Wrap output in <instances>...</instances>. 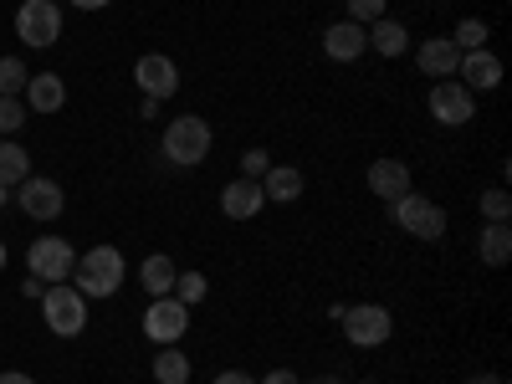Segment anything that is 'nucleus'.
<instances>
[{"label":"nucleus","mask_w":512,"mask_h":384,"mask_svg":"<svg viewBox=\"0 0 512 384\" xmlns=\"http://www.w3.org/2000/svg\"><path fill=\"white\" fill-rule=\"evenodd\" d=\"M0 272H6V241H0Z\"/></svg>","instance_id":"39"},{"label":"nucleus","mask_w":512,"mask_h":384,"mask_svg":"<svg viewBox=\"0 0 512 384\" xmlns=\"http://www.w3.org/2000/svg\"><path fill=\"white\" fill-rule=\"evenodd\" d=\"M487 21L482 16H466V21H456V31H451V41H456V52H482L487 47Z\"/></svg>","instance_id":"24"},{"label":"nucleus","mask_w":512,"mask_h":384,"mask_svg":"<svg viewBox=\"0 0 512 384\" xmlns=\"http://www.w3.org/2000/svg\"><path fill=\"white\" fill-rule=\"evenodd\" d=\"M338 328H344V338H349L354 349H379V344H390L395 318H390V308H384V303H354V308H344Z\"/></svg>","instance_id":"5"},{"label":"nucleus","mask_w":512,"mask_h":384,"mask_svg":"<svg viewBox=\"0 0 512 384\" xmlns=\"http://www.w3.org/2000/svg\"><path fill=\"white\" fill-rule=\"evenodd\" d=\"M369 52V41H364V26L359 21H333L328 31H323V57L328 62H359Z\"/></svg>","instance_id":"13"},{"label":"nucleus","mask_w":512,"mask_h":384,"mask_svg":"<svg viewBox=\"0 0 512 384\" xmlns=\"http://www.w3.org/2000/svg\"><path fill=\"white\" fill-rule=\"evenodd\" d=\"M190 354H180L175 344H164L159 354H154V384H190Z\"/></svg>","instance_id":"22"},{"label":"nucleus","mask_w":512,"mask_h":384,"mask_svg":"<svg viewBox=\"0 0 512 384\" xmlns=\"http://www.w3.org/2000/svg\"><path fill=\"white\" fill-rule=\"evenodd\" d=\"M205 292H210L205 272H175V292H169V297H180L185 308H195V303H205Z\"/></svg>","instance_id":"26"},{"label":"nucleus","mask_w":512,"mask_h":384,"mask_svg":"<svg viewBox=\"0 0 512 384\" xmlns=\"http://www.w3.org/2000/svg\"><path fill=\"white\" fill-rule=\"evenodd\" d=\"M466 384H507V379H502V374H472Z\"/></svg>","instance_id":"36"},{"label":"nucleus","mask_w":512,"mask_h":384,"mask_svg":"<svg viewBox=\"0 0 512 384\" xmlns=\"http://www.w3.org/2000/svg\"><path fill=\"white\" fill-rule=\"evenodd\" d=\"M21 98H26L31 113H57V108L67 103V82H62L57 72H36V77L26 82V93H21Z\"/></svg>","instance_id":"18"},{"label":"nucleus","mask_w":512,"mask_h":384,"mask_svg":"<svg viewBox=\"0 0 512 384\" xmlns=\"http://www.w3.org/2000/svg\"><path fill=\"white\" fill-rule=\"evenodd\" d=\"M11 205V185H0V210H6Z\"/></svg>","instance_id":"38"},{"label":"nucleus","mask_w":512,"mask_h":384,"mask_svg":"<svg viewBox=\"0 0 512 384\" xmlns=\"http://www.w3.org/2000/svg\"><path fill=\"white\" fill-rule=\"evenodd\" d=\"M41 318H47V328L57 338H77L82 328H88V297H82L72 282H52L47 297H41Z\"/></svg>","instance_id":"4"},{"label":"nucleus","mask_w":512,"mask_h":384,"mask_svg":"<svg viewBox=\"0 0 512 384\" xmlns=\"http://www.w3.org/2000/svg\"><path fill=\"white\" fill-rule=\"evenodd\" d=\"M359 384H379V379H359Z\"/></svg>","instance_id":"40"},{"label":"nucleus","mask_w":512,"mask_h":384,"mask_svg":"<svg viewBox=\"0 0 512 384\" xmlns=\"http://www.w3.org/2000/svg\"><path fill=\"white\" fill-rule=\"evenodd\" d=\"M103 6H113V0H72V11H103Z\"/></svg>","instance_id":"35"},{"label":"nucleus","mask_w":512,"mask_h":384,"mask_svg":"<svg viewBox=\"0 0 512 384\" xmlns=\"http://www.w3.org/2000/svg\"><path fill=\"white\" fill-rule=\"evenodd\" d=\"M134 82L144 88V98L164 103V98H175V93H180V67L169 62L164 52H144V57L134 62Z\"/></svg>","instance_id":"11"},{"label":"nucleus","mask_w":512,"mask_h":384,"mask_svg":"<svg viewBox=\"0 0 512 384\" xmlns=\"http://www.w3.org/2000/svg\"><path fill=\"white\" fill-rule=\"evenodd\" d=\"M72 267H77V256H72V246L62 241V236H41V241H31V251H26V272L31 277H41V282H72Z\"/></svg>","instance_id":"7"},{"label":"nucleus","mask_w":512,"mask_h":384,"mask_svg":"<svg viewBox=\"0 0 512 384\" xmlns=\"http://www.w3.org/2000/svg\"><path fill=\"white\" fill-rule=\"evenodd\" d=\"M216 384H256L246 369H226V374H216Z\"/></svg>","instance_id":"33"},{"label":"nucleus","mask_w":512,"mask_h":384,"mask_svg":"<svg viewBox=\"0 0 512 384\" xmlns=\"http://www.w3.org/2000/svg\"><path fill=\"white\" fill-rule=\"evenodd\" d=\"M369 190L390 205V200H400V195H410V164L405 159H374L369 164Z\"/></svg>","instance_id":"15"},{"label":"nucleus","mask_w":512,"mask_h":384,"mask_svg":"<svg viewBox=\"0 0 512 384\" xmlns=\"http://www.w3.org/2000/svg\"><path fill=\"white\" fill-rule=\"evenodd\" d=\"M256 384H303V379H297L292 369H272V374H262V379H256Z\"/></svg>","instance_id":"32"},{"label":"nucleus","mask_w":512,"mask_h":384,"mask_svg":"<svg viewBox=\"0 0 512 384\" xmlns=\"http://www.w3.org/2000/svg\"><path fill=\"white\" fill-rule=\"evenodd\" d=\"M11 200L26 210L31 221H57V216H62V205H67L62 185H57V180H47V175H26V180L11 190Z\"/></svg>","instance_id":"8"},{"label":"nucleus","mask_w":512,"mask_h":384,"mask_svg":"<svg viewBox=\"0 0 512 384\" xmlns=\"http://www.w3.org/2000/svg\"><path fill=\"white\" fill-rule=\"evenodd\" d=\"M262 205H267V195H262V180H246V175H236V180L221 190V210H226L231 221H251Z\"/></svg>","instance_id":"16"},{"label":"nucleus","mask_w":512,"mask_h":384,"mask_svg":"<svg viewBox=\"0 0 512 384\" xmlns=\"http://www.w3.org/2000/svg\"><path fill=\"white\" fill-rule=\"evenodd\" d=\"M456 82H461V88L466 93H492L497 88V82H502V57L497 52H461V62H456Z\"/></svg>","instance_id":"12"},{"label":"nucleus","mask_w":512,"mask_h":384,"mask_svg":"<svg viewBox=\"0 0 512 384\" xmlns=\"http://www.w3.org/2000/svg\"><path fill=\"white\" fill-rule=\"evenodd\" d=\"M128 267H123V256L118 246H93V251H82L77 256V267H72V287L82 297H113L123 287Z\"/></svg>","instance_id":"2"},{"label":"nucleus","mask_w":512,"mask_h":384,"mask_svg":"<svg viewBox=\"0 0 512 384\" xmlns=\"http://www.w3.org/2000/svg\"><path fill=\"white\" fill-rule=\"evenodd\" d=\"M175 262H169V256L164 251H154V256H144V267H139V282H144V292L149 297H169V292H175Z\"/></svg>","instance_id":"21"},{"label":"nucleus","mask_w":512,"mask_h":384,"mask_svg":"<svg viewBox=\"0 0 512 384\" xmlns=\"http://www.w3.org/2000/svg\"><path fill=\"white\" fill-rule=\"evenodd\" d=\"M16 36L26 41V47H52V41L62 36V6L57 0H26V6L16 11Z\"/></svg>","instance_id":"6"},{"label":"nucleus","mask_w":512,"mask_h":384,"mask_svg":"<svg viewBox=\"0 0 512 384\" xmlns=\"http://www.w3.org/2000/svg\"><path fill=\"white\" fill-rule=\"evenodd\" d=\"M210 144H216L210 123H205L200 113H180V118H169L164 139H159V154H164L169 164L190 169V164H205V159H210Z\"/></svg>","instance_id":"1"},{"label":"nucleus","mask_w":512,"mask_h":384,"mask_svg":"<svg viewBox=\"0 0 512 384\" xmlns=\"http://www.w3.org/2000/svg\"><path fill=\"white\" fill-rule=\"evenodd\" d=\"M26 82H31V72L21 57H0V98H21Z\"/></svg>","instance_id":"25"},{"label":"nucleus","mask_w":512,"mask_h":384,"mask_svg":"<svg viewBox=\"0 0 512 384\" xmlns=\"http://www.w3.org/2000/svg\"><path fill=\"white\" fill-rule=\"evenodd\" d=\"M21 297H36V303H41V297H47V282L26 272V282H21Z\"/></svg>","instance_id":"31"},{"label":"nucleus","mask_w":512,"mask_h":384,"mask_svg":"<svg viewBox=\"0 0 512 384\" xmlns=\"http://www.w3.org/2000/svg\"><path fill=\"white\" fill-rule=\"evenodd\" d=\"M477 256H482V267H507V256H512V231H507V221H487V226H482Z\"/></svg>","instance_id":"20"},{"label":"nucleus","mask_w":512,"mask_h":384,"mask_svg":"<svg viewBox=\"0 0 512 384\" xmlns=\"http://www.w3.org/2000/svg\"><path fill=\"white\" fill-rule=\"evenodd\" d=\"M0 384H36L31 374H21V369H6V374H0Z\"/></svg>","instance_id":"34"},{"label":"nucleus","mask_w":512,"mask_h":384,"mask_svg":"<svg viewBox=\"0 0 512 384\" xmlns=\"http://www.w3.org/2000/svg\"><path fill=\"white\" fill-rule=\"evenodd\" d=\"M267 169H272L267 149H246V154H241V175H246V180H262Z\"/></svg>","instance_id":"30"},{"label":"nucleus","mask_w":512,"mask_h":384,"mask_svg":"<svg viewBox=\"0 0 512 384\" xmlns=\"http://www.w3.org/2000/svg\"><path fill=\"white\" fill-rule=\"evenodd\" d=\"M303 190H308V180H303V169H292V164H272L262 175V195L277 200V205H292Z\"/></svg>","instance_id":"19"},{"label":"nucleus","mask_w":512,"mask_h":384,"mask_svg":"<svg viewBox=\"0 0 512 384\" xmlns=\"http://www.w3.org/2000/svg\"><path fill=\"white\" fill-rule=\"evenodd\" d=\"M344 6H349V21L369 26V21H379L384 11H390V0H344Z\"/></svg>","instance_id":"28"},{"label":"nucleus","mask_w":512,"mask_h":384,"mask_svg":"<svg viewBox=\"0 0 512 384\" xmlns=\"http://www.w3.org/2000/svg\"><path fill=\"white\" fill-rule=\"evenodd\" d=\"M308 384H349V379H338V374H318V379H308Z\"/></svg>","instance_id":"37"},{"label":"nucleus","mask_w":512,"mask_h":384,"mask_svg":"<svg viewBox=\"0 0 512 384\" xmlns=\"http://www.w3.org/2000/svg\"><path fill=\"white\" fill-rule=\"evenodd\" d=\"M384 210H390V221L405 236H415V241H441L446 236V210L436 200H425V195H400V200H390Z\"/></svg>","instance_id":"3"},{"label":"nucleus","mask_w":512,"mask_h":384,"mask_svg":"<svg viewBox=\"0 0 512 384\" xmlns=\"http://www.w3.org/2000/svg\"><path fill=\"white\" fill-rule=\"evenodd\" d=\"M456 62H461V52H456L451 36H431V41H420V47H415V67L431 77V82L456 77Z\"/></svg>","instance_id":"14"},{"label":"nucleus","mask_w":512,"mask_h":384,"mask_svg":"<svg viewBox=\"0 0 512 384\" xmlns=\"http://www.w3.org/2000/svg\"><path fill=\"white\" fill-rule=\"evenodd\" d=\"M472 113H477V93H466L456 77L431 82V118H436V123L461 128V123H472Z\"/></svg>","instance_id":"10"},{"label":"nucleus","mask_w":512,"mask_h":384,"mask_svg":"<svg viewBox=\"0 0 512 384\" xmlns=\"http://www.w3.org/2000/svg\"><path fill=\"white\" fill-rule=\"evenodd\" d=\"M190 328V308L180 303V297H149L144 308V333L154 338V344H180Z\"/></svg>","instance_id":"9"},{"label":"nucleus","mask_w":512,"mask_h":384,"mask_svg":"<svg viewBox=\"0 0 512 384\" xmlns=\"http://www.w3.org/2000/svg\"><path fill=\"white\" fill-rule=\"evenodd\" d=\"M31 118V108H26V98H0V134H16V128Z\"/></svg>","instance_id":"27"},{"label":"nucleus","mask_w":512,"mask_h":384,"mask_svg":"<svg viewBox=\"0 0 512 384\" xmlns=\"http://www.w3.org/2000/svg\"><path fill=\"white\" fill-rule=\"evenodd\" d=\"M364 41H369V52H379V57H405V52H410L405 21H390V16L369 21V26H364Z\"/></svg>","instance_id":"17"},{"label":"nucleus","mask_w":512,"mask_h":384,"mask_svg":"<svg viewBox=\"0 0 512 384\" xmlns=\"http://www.w3.org/2000/svg\"><path fill=\"white\" fill-rule=\"evenodd\" d=\"M482 216H487V221H507V216H512V195H507L502 185L482 195Z\"/></svg>","instance_id":"29"},{"label":"nucleus","mask_w":512,"mask_h":384,"mask_svg":"<svg viewBox=\"0 0 512 384\" xmlns=\"http://www.w3.org/2000/svg\"><path fill=\"white\" fill-rule=\"evenodd\" d=\"M26 175H31V154H26L16 139H0V185L16 190Z\"/></svg>","instance_id":"23"}]
</instances>
